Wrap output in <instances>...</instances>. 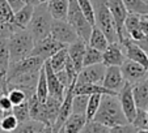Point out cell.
<instances>
[{
    "instance_id": "1",
    "label": "cell",
    "mask_w": 148,
    "mask_h": 133,
    "mask_svg": "<svg viewBox=\"0 0 148 133\" xmlns=\"http://www.w3.org/2000/svg\"><path fill=\"white\" fill-rule=\"evenodd\" d=\"M93 119L110 128L129 123L125 112H123L122 106H121L118 94H103L101 98L100 108Z\"/></svg>"
},
{
    "instance_id": "2",
    "label": "cell",
    "mask_w": 148,
    "mask_h": 133,
    "mask_svg": "<svg viewBox=\"0 0 148 133\" xmlns=\"http://www.w3.org/2000/svg\"><path fill=\"white\" fill-rule=\"evenodd\" d=\"M34 44H36V41L28 29H21V30H17L16 33H13L8 38L11 63H16V61H20L30 56Z\"/></svg>"
},
{
    "instance_id": "3",
    "label": "cell",
    "mask_w": 148,
    "mask_h": 133,
    "mask_svg": "<svg viewBox=\"0 0 148 133\" xmlns=\"http://www.w3.org/2000/svg\"><path fill=\"white\" fill-rule=\"evenodd\" d=\"M53 20L54 17L51 16L50 11H49L47 3L39 4V5L34 7L33 17H32L29 25L26 26V29L33 35L34 41L37 42L39 39H43L45 37L50 35Z\"/></svg>"
},
{
    "instance_id": "4",
    "label": "cell",
    "mask_w": 148,
    "mask_h": 133,
    "mask_svg": "<svg viewBox=\"0 0 148 133\" xmlns=\"http://www.w3.org/2000/svg\"><path fill=\"white\" fill-rule=\"evenodd\" d=\"M95 5V13H96V24L101 30L105 33L110 43L113 42H119L118 38V30L115 25L114 17L110 12L108 0H92Z\"/></svg>"
},
{
    "instance_id": "5",
    "label": "cell",
    "mask_w": 148,
    "mask_h": 133,
    "mask_svg": "<svg viewBox=\"0 0 148 133\" xmlns=\"http://www.w3.org/2000/svg\"><path fill=\"white\" fill-rule=\"evenodd\" d=\"M66 20L76 29L79 37L88 43L90 33H92L93 25L87 20V17L84 16L83 11H81V8H80V4H79V0H70L67 18Z\"/></svg>"
},
{
    "instance_id": "6",
    "label": "cell",
    "mask_w": 148,
    "mask_h": 133,
    "mask_svg": "<svg viewBox=\"0 0 148 133\" xmlns=\"http://www.w3.org/2000/svg\"><path fill=\"white\" fill-rule=\"evenodd\" d=\"M50 35L53 37V38H55L56 41L67 44V46L73 43L75 41H77V39L80 38L77 31H76V29L71 25L67 20H59V18L53 20Z\"/></svg>"
},
{
    "instance_id": "7",
    "label": "cell",
    "mask_w": 148,
    "mask_h": 133,
    "mask_svg": "<svg viewBox=\"0 0 148 133\" xmlns=\"http://www.w3.org/2000/svg\"><path fill=\"white\" fill-rule=\"evenodd\" d=\"M45 64V60L38 56H28V58L23 59L16 63H11L9 71L7 73V78L14 77L18 75H24V73H32V72H38L42 68V65Z\"/></svg>"
},
{
    "instance_id": "8",
    "label": "cell",
    "mask_w": 148,
    "mask_h": 133,
    "mask_svg": "<svg viewBox=\"0 0 148 133\" xmlns=\"http://www.w3.org/2000/svg\"><path fill=\"white\" fill-rule=\"evenodd\" d=\"M63 47H67V44L56 41V39L53 38L51 35H47L43 39H39V41L36 42L34 48H33V51H32V55L38 56V58L43 59V60L46 61L47 59H50L56 51H59Z\"/></svg>"
},
{
    "instance_id": "9",
    "label": "cell",
    "mask_w": 148,
    "mask_h": 133,
    "mask_svg": "<svg viewBox=\"0 0 148 133\" xmlns=\"http://www.w3.org/2000/svg\"><path fill=\"white\" fill-rule=\"evenodd\" d=\"M118 98H119L121 106H122L123 112H125L129 123H132L135 116H136L138 106H136V102H135V97H134L131 83H129V82L125 83V86L118 92Z\"/></svg>"
},
{
    "instance_id": "10",
    "label": "cell",
    "mask_w": 148,
    "mask_h": 133,
    "mask_svg": "<svg viewBox=\"0 0 148 133\" xmlns=\"http://www.w3.org/2000/svg\"><path fill=\"white\" fill-rule=\"evenodd\" d=\"M106 72V65L103 63L92 64V65H85L83 69L79 72L77 81L79 83H100L102 85L103 77Z\"/></svg>"
},
{
    "instance_id": "11",
    "label": "cell",
    "mask_w": 148,
    "mask_h": 133,
    "mask_svg": "<svg viewBox=\"0 0 148 133\" xmlns=\"http://www.w3.org/2000/svg\"><path fill=\"white\" fill-rule=\"evenodd\" d=\"M121 69H122L126 82L131 83V85H135L136 82L148 77V71L144 66L129 58H126V60L123 61V64L121 65Z\"/></svg>"
},
{
    "instance_id": "12",
    "label": "cell",
    "mask_w": 148,
    "mask_h": 133,
    "mask_svg": "<svg viewBox=\"0 0 148 133\" xmlns=\"http://www.w3.org/2000/svg\"><path fill=\"white\" fill-rule=\"evenodd\" d=\"M108 4H109L110 12H112L115 21V25H117L119 43H122L123 38H125V22L130 12L127 11L123 0H108Z\"/></svg>"
},
{
    "instance_id": "13",
    "label": "cell",
    "mask_w": 148,
    "mask_h": 133,
    "mask_svg": "<svg viewBox=\"0 0 148 133\" xmlns=\"http://www.w3.org/2000/svg\"><path fill=\"white\" fill-rule=\"evenodd\" d=\"M75 83L76 82H73L72 85L67 89V92H66L64 99H63V102H62L58 117H56L55 123H54L53 132H60L62 127L64 125V123L67 121V119L70 117V115L72 114V100H73V95H75V92H73Z\"/></svg>"
},
{
    "instance_id": "14",
    "label": "cell",
    "mask_w": 148,
    "mask_h": 133,
    "mask_svg": "<svg viewBox=\"0 0 148 133\" xmlns=\"http://www.w3.org/2000/svg\"><path fill=\"white\" fill-rule=\"evenodd\" d=\"M125 83H126V80L123 77L122 69H121L119 65L106 66L105 77H103V81H102V85L105 88L118 94V92L125 86Z\"/></svg>"
},
{
    "instance_id": "15",
    "label": "cell",
    "mask_w": 148,
    "mask_h": 133,
    "mask_svg": "<svg viewBox=\"0 0 148 133\" xmlns=\"http://www.w3.org/2000/svg\"><path fill=\"white\" fill-rule=\"evenodd\" d=\"M45 69H46V78H47V86H49V95L63 100L66 92H67V88L59 81L55 71L51 68V65L47 61H45Z\"/></svg>"
},
{
    "instance_id": "16",
    "label": "cell",
    "mask_w": 148,
    "mask_h": 133,
    "mask_svg": "<svg viewBox=\"0 0 148 133\" xmlns=\"http://www.w3.org/2000/svg\"><path fill=\"white\" fill-rule=\"evenodd\" d=\"M122 47L125 50L126 56L131 60L139 63L140 65H143L145 69L148 71V54L140 47L139 44L134 41V39H127L122 43Z\"/></svg>"
},
{
    "instance_id": "17",
    "label": "cell",
    "mask_w": 148,
    "mask_h": 133,
    "mask_svg": "<svg viewBox=\"0 0 148 133\" xmlns=\"http://www.w3.org/2000/svg\"><path fill=\"white\" fill-rule=\"evenodd\" d=\"M126 54L125 50H123L122 44L119 42H113V43H109L108 48L103 51V61L106 66L109 65H122L123 61L126 60Z\"/></svg>"
},
{
    "instance_id": "18",
    "label": "cell",
    "mask_w": 148,
    "mask_h": 133,
    "mask_svg": "<svg viewBox=\"0 0 148 133\" xmlns=\"http://www.w3.org/2000/svg\"><path fill=\"white\" fill-rule=\"evenodd\" d=\"M87 46L88 43L81 38H79L77 41H75L73 43L67 46L68 56L73 60V63L76 65V69L79 72L83 69L84 66V55H85V51H87Z\"/></svg>"
},
{
    "instance_id": "19",
    "label": "cell",
    "mask_w": 148,
    "mask_h": 133,
    "mask_svg": "<svg viewBox=\"0 0 148 133\" xmlns=\"http://www.w3.org/2000/svg\"><path fill=\"white\" fill-rule=\"evenodd\" d=\"M29 106H30V117L32 119L39 120V121L47 124L49 127L53 128L50 120H49V115H47V110H46L45 102H41V100L37 98V95H32L29 98Z\"/></svg>"
},
{
    "instance_id": "20",
    "label": "cell",
    "mask_w": 148,
    "mask_h": 133,
    "mask_svg": "<svg viewBox=\"0 0 148 133\" xmlns=\"http://www.w3.org/2000/svg\"><path fill=\"white\" fill-rule=\"evenodd\" d=\"M88 119L87 115L83 114H72L70 115V117L67 119V121L64 123V125L62 127L60 132H66V133H77V132H83L84 125L87 124Z\"/></svg>"
},
{
    "instance_id": "21",
    "label": "cell",
    "mask_w": 148,
    "mask_h": 133,
    "mask_svg": "<svg viewBox=\"0 0 148 133\" xmlns=\"http://www.w3.org/2000/svg\"><path fill=\"white\" fill-rule=\"evenodd\" d=\"M138 108H148V77L132 85Z\"/></svg>"
},
{
    "instance_id": "22",
    "label": "cell",
    "mask_w": 148,
    "mask_h": 133,
    "mask_svg": "<svg viewBox=\"0 0 148 133\" xmlns=\"http://www.w3.org/2000/svg\"><path fill=\"white\" fill-rule=\"evenodd\" d=\"M75 94H87V95H92V94H117V93L112 92L109 89H106L103 85L100 83H75L73 88Z\"/></svg>"
},
{
    "instance_id": "23",
    "label": "cell",
    "mask_w": 148,
    "mask_h": 133,
    "mask_svg": "<svg viewBox=\"0 0 148 133\" xmlns=\"http://www.w3.org/2000/svg\"><path fill=\"white\" fill-rule=\"evenodd\" d=\"M34 13V5L32 4H25L23 8H20L18 11L14 12V16H13V22L14 25L20 29H26V26L29 25L32 17H33Z\"/></svg>"
},
{
    "instance_id": "24",
    "label": "cell",
    "mask_w": 148,
    "mask_h": 133,
    "mask_svg": "<svg viewBox=\"0 0 148 133\" xmlns=\"http://www.w3.org/2000/svg\"><path fill=\"white\" fill-rule=\"evenodd\" d=\"M16 132H23V133H39V132H53V128L49 127L47 124L39 121L36 119H29L24 123H20L17 127Z\"/></svg>"
},
{
    "instance_id": "25",
    "label": "cell",
    "mask_w": 148,
    "mask_h": 133,
    "mask_svg": "<svg viewBox=\"0 0 148 133\" xmlns=\"http://www.w3.org/2000/svg\"><path fill=\"white\" fill-rule=\"evenodd\" d=\"M109 43L110 42H109V39H108V37L105 35V33H103L97 25H93L88 44L95 48H98V50H101V51H105L108 48V46H109Z\"/></svg>"
},
{
    "instance_id": "26",
    "label": "cell",
    "mask_w": 148,
    "mask_h": 133,
    "mask_svg": "<svg viewBox=\"0 0 148 133\" xmlns=\"http://www.w3.org/2000/svg\"><path fill=\"white\" fill-rule=\"evenodd\" d=\"M68 5H70V0H49L47 1V7L51 16L59 20L67 18Z\"/></svg>"
},
{
    "instance_id": "27",
    "label": "cell",
    "mask_w": 148,
    "mask_h": 133,
    "mask_svg": "<svg viewBox=\"0 0 148 133\" xmlns=\"http://www.w3.org/2000/svg\"><path fill=\"white\" fill-rule=\"evenodd\" d=\"M11 66V52H9L8 39H0V73L7 76Z\"/></svg>"
},
{
    "instance_id": "28",
    "label": "cell",
    "mask_w": 148,
    "mask_h": 133,
    "mask_svg": "<svg viewBox=\"0 0 148 133\" xmlns=\"http://www.w3.org/2000/svg\"><path fill=\"white\" fill-rule=\"evenodd\" d=\"M36 95L41 102H46V99L49 97V86H47V78H46L45 64L42 65L41 71H39L38 82H37V86H36Z\"/></svg>"
},
{
    "instance_id": "29",
    "label": "cell",
    "mask_w": 148,
    "mask_h": 133,
    "mask_svg": "<svg viewBox=\"0 0 148 133\" xmlns=\"http://www.w3.org/2000/svg\"><path fill=\"white\" fill-rule=\"evenodd\" d=\"M67 59H68V50H67V47H63L59 51H56V52L54 54L50 59H47L46 61L50 64L51 68H53L55 72H59V71L64 69Z\"/></svg>"
},
{
    "instance_id": "30",
    "label": "cell",
    "mask_w": 148,
    "mask_h": 133,
    "mask_svg": "<svg viewBox=\"0 0 148 133\" xmlns=\"http://www.w3.org/2000/svg\"><path fill=\"white\" fill-rule=\"evenodd\" d=\"M62 102H63V100L58 99V98H55V97H51V95H49L47 99H46V102H45L46 110H47V115H49V120H50V123H51L53 127H54V123H55L56 117H58Z\"/></svg>"
},
{
    "instance_id": "31",
    "label": "cell",
    "mask_w": 148,
    "mask_h": 133,
    "mask_svg": "<svg viewBox=\"0 0 148 133\" xmlns=\"http://www.w3.org/2000/svg\"><path fill=\"white\" fill-rule=\"evenodd\" d=\"M102 61H103V51L98 50V48H95L88 44L85 55H84V66L97 64V63H102Z\"/></svg>"
},
{
    "instance_id": "32",
    "label": "cell",
    "mask_w": 148,
    "mask_h": 133,
    "mask_svg": "<svg viewBox=\"0 0 148 133\" xmlns=\"http://www.w3.org/2000/svg\"><path fill=\"white\" fill-rule=\"evenodd\" d=\"M88 100H89V95L87 94H75L72 100V112L75 114H87V107H88Z\"/></svg>"
},
{
    "instance_id": "33",
    "label": "cell",
    "mask_w": 148,
    "mask_h": 133,
    "mask_svg": "<svg viewBox=\"0 0 148 133\" xmlns=\"http://www.w3.org/2000/svg\"><path fill=\"white\" fill-rule=\"evenodd\" d=\"M123 3L130 13L148 14V4L144 0H123Z\"/></svg>"
},
{
    "instance_id": "34",
    "label": "cell",
    "mask_w": 148,
    "mask_h": 133,
    "mask_svg": "<svg viewBox=\"0 0 148 133\" xmlns=\"http://www.w3.org/2000/svg\"><path fill=\"white\" fill-rule=\"evenodd\" d=\"M12 114L17 117L20 123H24L26 120L30 119V106H29V100L20 103V105L13 106V110H12Z\"/></svg>"
},
{
    "instance_id": "35",
    "label": "cell",
    "mask_w": 148,
    "mask_h": 133,
    "mask_svg": "<svg viewBox=\"0 0 148 133\" xmlns=\"http://www.w3.org/2000/svg\"><path fill=\"white\" fill-rule=\"evenodd\" d=\"M131 124H134L139 132H148V114H147V108H138L136 116H135L134 121H132Z\"/></svg>"
},
{
    "instance_id": "36",
    "label": "cell",
    "mask_w": 148,
    "mask_h": 133,
    "mask_svg": "<svg viewBox=\"0 0 148 133\" xmlns=\"http://www.w3.org/2000/svg\"><path fill=\"white\" fill-rule=\"evenodd\" d=\"M20 125V121L13 114H7L0 120V127L3 132H16L17 127Z\"/></svg>"
},
{
    "instance_id": "37",
    "label": "cell",
    "mask_w": 148,
    "mask_h": 133,
    "mask_svg": "<svg viewBox=\"0 0 148 133\" xmlns=\"http://www.w3.org/2000/svg\"><path fill=\"white\" fill-rule=\"evenodd\" d=\"M110 129L112 128L108 127V125L102 124V123L97 121L95 119H90L87 121V124L84 125L83 128V132H87V133H110Z\"/></svg>"
},
{
    "instance_id": "38",
    "label": "cell",
    "mask_w": 148,
    "mask_h": 133,
    "mask_svg": "<svg viewBox=\"0 0 148 133\" xmlns=\"http://www.w3.org/2000/svg\"><path fill=\"white\" fill-rule=\"evenodd\" d=\"M101 98L102 94H92L89 95V100H88V107H87V119L90 120L95 117V115L97 114L98 108L101 105Z\"/></svg>"
},
{
    "instance_id": "39",
    "label": "cell",
    "mask_w": 148,
    "mask_h": 133,
    "mask_svg": "<svg viewBox=\"0 0 148 133\" xmlns=\"http://www.w3.org/2000/svg\"><path fill=\"white\" fill-rule=\"evenodd\" d=\"M79 4H80V8L83 11L84 16L87 17V20L95 25L96 24V13H95V5H93L92 0H79Z\"/></svg>"
},
{
    "instance_id": "40",
    "label": "cell",
    "mask_w": 148,
    "mask_h": 133,
    "mask_svg": "<svg viewBox=\"0 0 148 133\" xmlns=\"http://www.w3.org/2000/svg\"><path fill=\"white\" fill-rule=\"evenodd\" d=\"M14 16V11L8 3V0H0V18L5 21H12Z\"/></svg>"
},
{
    "instance_id": "41",
    "label": "cell",
    "mask_w": 148,
    "mask_h": 133,
    "mask_svg": "<svg viewBox=\"0 0 148 133\" xmlns=\"http://www.w3.org/2000/svg\"><path fill=\"white\" fill-rule=\"evenodd\" d=\"M64 69H66V72H67L68 77H70V81H71V82H72V83L76 82V81H77V76H79V71L76 69L75 63H73V60L70 58V56H68L67 61H66Z\"/></svg>"
},
{
    "instance_id": "42",
    "label": "cell",
    "mask_w": 148,
    "mask_h": 133,
    "mask_svg": "<svg viewBox=\"0 0 148 133\" xmlns=\"http://www.w3.org/2000/svg\"><path fill=\"white\" fill-rule=\"evenodd\" d=\"M12 110H13V103L11 102L8 94L0 97V112H1V117L7 114H12Z\"/></svg>"
},
{
    "instance_id": "43",
    "label": "cell",
    "mask_w": 148,
    "mask_h": 133,
    "mask_svg": "<svg viewBox=\"0 0 148 133\" xmlns=\"http://www.w3.org/2000/svg\"><path fill=\"white\" fill-rule=\"evenodd\" d=\"M8 3L11 4V7L13 8V11H18L20 8H23L24 5H25V3H24L23 0H8Z\"/></svg>"
},
{
    "instance_id": "44",
    "label": "cell",
    "mask_w": 148,
    "mask_h": 133,
    "mask_svg": "<svg viewBox=\"0 0 148 133\" xmlns=\"http://www.w3.org/2000/svg\"><path fill=\"white\" fill-rule=\"evenodd\" d=\"M138 44H139L140 47L143 48V50L145 51V52L148 54V35H145L143 39H140V41H135Z\"/></svg>"
},
{
    "instance_id": "45",
    "label": "cell",
    "mask_w": 148,
    "mask_h": 133,
    "mask_svg": "<svg viewBox=\"0 0 148 133\" xmlns=\"http://www.w3.org/2000/svg\"><path fill=\"white\" fill-rule=\"evenodd\" d=\"M25 4H32V5H39V4H45L47 3L49 0H23Z\"/></svg>"
},
{
    "instance_id": "46",
    "label": "cell",
    "mask_w": 148,
    "mask_h": 133,
    "mask_svg": "<svg viewBox=\"0 0 148 133\" xmlns=\"http://www.w3.org/2000/svg\"><path fill=\"white\" fill-rule=\"evenodd\" d=\"M0 120H1V112H0ZM0 130H1V127H0Z\"/></svg>"
},
{
    "instance_id": "47",
    "label": "cell",
    "mask_w": 148,
    "mask_h": 133,
    "mask_svg": "<svg viewBox=\"0 0 148 133\" xmlns=\"http://www.w3.org/2000/svg\"><path fill=\"white\" fill-rule=\"evenodd\" d=\"M144 1H145V3H147V4H148V0H144Z\"/></svg>"
},
{
    "instance_id": "48",
    "label": "cell",
    "mask_w": 148,
    "mask_h": 133,
    "mask_svg": "<svg viewBox=\"0 0 148 133\" xmlns=\"http://www.w3.org/2000/svg\"><path fill=\"white\" fill-rule=\"evenodd\" d=\"M144 16H145V17H148V14H144Z\"/></svg>"
},
{
    "instance_id": "49",
    "label": "cell",
    "mask_w": 148,
    "mask_h": 133,
    "mask_svg": "<svg viewBox=\"0 0 148 133\" xmlns=\"http://www.w3.org/2000/svg\"><path fill=\"white\" fill-rule=\"evenodd\" d=\"M147 114H148V108H147Z\"/></svg>"
},
{
    "instance_id": "50",
    "label": "cell",
    "mask_w": 148,
    "mask_h": 133,
    "mask_svg": "<svg viewBox=\"0 0 148 133\" xmlns=\"http://www.w3.org/2000/svg\"><path fill=\"white\" fill-rule=\"evenodd\" d=\"M0 77H1V73H0Z\"/></svg>"
}]
</instances>
